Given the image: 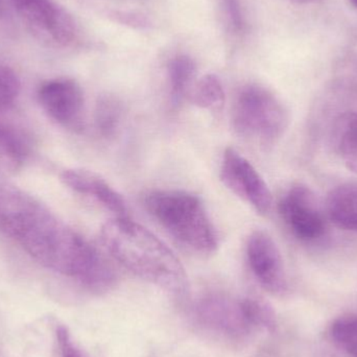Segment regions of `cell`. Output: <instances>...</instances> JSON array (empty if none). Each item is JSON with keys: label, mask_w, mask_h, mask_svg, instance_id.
Listing matches in <instances>:
<instances>
[{"label": "cell", "mask_w": 357, "mask_h": 357, "mask_svg": "<svg viewBox=\"0 0 357 357\" xmlns=\"http://www.w3.org/2000/svg\"><path fill=\"white\" fill-rule=\"evenodd\" d=\"M0 235L88 291L104 294L116 284V271L107 256L39 199L10 185L0 184Z\"/></svg>", "instance_id": "1"}, {"label": "cell", "mask_w": 357, "mask_h": 357, "mask_svg": "<svg viewBox=\"0 0 357 357\" xmlns=\"http://www.w3.org/2000/svg\"><path fill=\"white\" fill-rule=\"evenodd\" d=\"M100 241L111 258L136 276L174 295L188 291L186 272L175 253L129 216L105 222Z\"/></svg>", "instance_id": "2"}, {"label": "cell", "mask_w": 357, "mask_h": 357, "mask_svg": "<svg viewBox=\"0 0 357 357\" xmlns=\"http://www.w3.org/2000/svg\"><path fill=\"white\" fill-rule=\"evenodd\" d=\"M148 213L183 247L201 255L218 248V235L201 197L180 189H154L142 197Z\"/></svg>", "instance_id": "3"}, {"label": "cell", "mask_w": 357, "mask_h": 357, "mask_svg": "<svg viewBox=\"0 0 357 357\" xmlns=\"http://www.w3.org/2000/svg\"><path fill=\"white\" fill-rule=\"evenodd\" d=\"M289 121V112L283 102L264 86H245L235 98L233 129L245 139L260 146H272L282 137Z\"/></svg>", "instance_id": "4"}, {"label": "cell", "mask_w": 357, "mask_h": 357, "mask_svg": "<svg viewBox=\"0 0 357 357\" xmlns=\"http://www.w3.org/2000/svg\"><path fill=\"white\" fill-rule=\"evenodd\" d=\"M13 16L43 41L68 47L79 39L77 22L56 0H10Z\"/></svg>", "instance_id": "5"}, {"label": "cell", "mask_w": 357, "mask_h": 357, "mask_svg": "<svg viewBox=\"0 0 357 357\" xmlns=\"http://www.w3.org/2000/svg\"><path fill=\"white\" fill-rule=\"evenodd\" d=\"M193 317L202 329L227 342L245 341L254 331L245 320L241 300L224 294L211 293L199 298Z\"/></svg>", "instance_id": "6"}, {"label": "cell", "mask_w": 357, "mask_h": 357, "mask_svg": "<svg viewBox=\"0 0 357 357\" xmlns=\"http://www.w3.org/2000/svg\"><path fill=\"white\" fill-rule=\"evenodd\" d=\"M38 102L54 123L73 132L85 128V96L81 85L70 77H56L40 85Z\"/></svg>", "instance_id": "7"}, {"label": "cell", "mask_w": 357, "mask_h": 357, "mask_svg": "<svg viewBox=\"0 0 357 357\" xmlns=\"http://www.w3.org/2000/svg\"><path fill=\"white\" fill-rule=\"evenodd\" d=\"M278 209L283 222L299 241L312 243L326 234L324 214L316 195L306 185H293L281 197Z\"/></svg>", "instance_id": "8"}, {"label": "cell", "mask_w": 357, "mask_h": 357, "mask_svg": "<svg viewBox=\"0 0 357 357\" xmlns=\"http://www.w3.org/2000/svg\"><path fill=\"white\" fill-rule=\"evenodd\" d=\"M220 177L229 190L252 206L258 213L264 215L272 209V193L266 181L235 149L225 151Z\"/></svg>", "instance_id": "9"}, {"label": "cell", "mask_w": 357, "mask_h": 357, "mask_svg": "<svg viewBox=\"0 0 357 357\" xmlns=\"http://www.w3.org/2000/svg\"><path fill=\"white\" fill-rule=\"evenodd\" d=\"M248 264L256 280L268 293L283 296L289 291L284 261L278 245L264 231H254L245 247Z\"/></svg>", "instance_id": "10"}, {"label": "cell", "mask_w": 357, "mask_h": 357, "mask_svg": "<svg viewBox=\"0 0 357 357\" xmlns=\"http://www.w3.org/2000/svg\"><path fill=\"white\" fill-rule=\"evenodd\" d=\"M61 180L69 189L96 202L115 218H127L125 199L98 174L87 169H66L61 174Z\"/></svg>", "instance_id": "11"}, {"label": "cell", "mask_w": 357, "mask_h": 357, "mask_svg": "<svg viewBox=\"0 0 357 357\" xmlns=\"http://www.w3.org/2000/svg\"><path fill=\"white\" fill-rule=\"evenodd\" d=\"M327 213L335 226L357 232V183L340 185L329 192Z\"/></svg>", "instance_id": "12"}, {"label": "cell", "mask_w": 357, "mask_h": 357, "mask_svg": "<svg viewBox=\"0 0 357 357\" xmlns=\"http://www.w3.org/2000/svg\"><path fill=\"white\" fill-rule=\"evenodd\" d=\"M29 155V146L20 132L0 123V175L21 169Z\"/></svg>", "instance_id": "13"}, {"label": "cell", "mask_w": 357, "mask_h": 357, "mask_svg": "<svg viewBox=\"0 0 357 357\" xmlns=\"http://www.w3.org/2000/svg\"><path fill=\"white\" fill-rule=\"evenodd\" d=\"M197 64L191 56L178 54L167 65L169 96L174 106L178 107L190 96L197 82Z\"/></svg>", "instance_id": "14"}, {"label": "cell", "mask_w": 357, "mask_h": 357, "mask_svg": "<svg viewBox=\"0 0 357 357\" xmlns=\"http://www.w3.org/2000/svg\"><path fill=\"white\" fill-rule=\"evenodd\" d=\"M333 140L345 167L357 174V112L345 113L337 119Z\"/></svg>", "instance_id": "15"}, {"label": "cell", "mask_w": 357, "mask_h": 357, "mask_svg": "<svg viewBox=\"0 0 357 357\" xmlns=\"http://www.w3.org/2000/svg\"><path fill=\"white\" fill-rule=\"evenodd\" d=\"M189 100L199 108L210 112H220L226 102V94L220 77L209 73L197 79L191 90Z\"/></svg>", "instance_id": "16"}, {"label": "cell", "mask_w": 357, "mask_h": 357, "mask_svg": "<svg viewBox=\"0 0 357 357\" xmlns=\"http://www.w3.org/2000/svg\"><path fill=\"white\" fill-rule=\"evenodd\" d=\"M123 116V104L116 96H102L98 98L94 110V123L100 136L114 137L121 127Z\"/></svg>", "instance_id": "17"}, {"label": "cell", "mask_w": 357, "mask_h": 357, "mask_svg": "<svg viewBox=\"0 0 357 357\" xmlns=\"http://www.w3.org/2000/svg\"><path fill=\"white\" fill-rule=\"evenodd\" d=\"M241 303L245 320L254 331L261 329L273 333L276 331V314L268 303L253 297L243 298Z\"/></svg>", "instance_id": "18"}, {"label": "cell", "mask_w": 357, "mask_h": 357, "mask_svg": "<svg viewBox=\"0 0 357 357\" xmlns=\"http://www.w3.org/2000/svg\"><path fill=\"white\" fill-rule=\"evenodd\" d=\"M329 335L333 343L351 357H357V316L340 317L331 323Z\"/></svg>", "instance_id": "19"}, {"label": "cell", "mask_w": 357, "mask_h": 357, "mask_svg": "<svg viewBox=\"0 0 357 357\" xmlns=\"http://www.w3.org/2000/svg\"><path fill=\"white\" fill-rule=\"evenodd\" d=\"M21 84L12 67L0 61V111L12 108L20 93Z\"/></svg>", "instance_id": "20"}, {"label": "cell", "mask_w": 357, "mask_h": 357, "mask_svg": "<svg viewBox=\"0 0 357 357\" xmlns=\"http://www.w3.org/2000/svg\"><path fill=\"white\" fill-rule=\"evenodd\" d=\"M222 20L229 33L243 35L245 31V15L241 0H218Z\"/></svg>", "instance_id": "21"}, {"label": "cell", "mask_w": 357, "mask_h": 357, "mask_svg": "<svg viewBox=\"0 0 357 357\" xmlns=\"http://www.w3.org/2000/svg\"><path fill=\"white\" fill-rule=\"evenodd\" d=\"M56 340H58L59 349L61 357H89L85 350L82 349L71 337L66 326H60L56 328Z\"/></svg>", "instance_id": "22"}, {"label": "cell", "mask_w": 357, "mask_h": 357, "mask_svg": "<svg viewBox=\"0 0 357 357\" xmlns=\"http://www.w3.org/2000/svg\"><path fill=\"white\" fill-rule=\"evenodd\" d=\"M13 13L10 8V0H0V23L6 22L12 18Z\"/></svg>", "instance_id": "23"}, {"label": "cell", "mask_w": 357, "mask_h": 357, "mask_svg": "<svg viewBox=\"0 0 357 357\" xmlns=\"http://www.w3.org/2000/svg\"><path fill=\"white\" fill-rule=\"evenodd\" d=\"M291 1L297 2V3H310V2L314 1V0H291Z\"/></svg>", "instance_id": "24"}, {"label": "cell", "mask_w": 357, "mask_h": 357, "mask_svg": "<svg viewBox=\"0 0 357 357\" xmlns=\"http://www.w3.org/2000/svg\"><path fill=\"white\" fill-rule=\"evenodd\" d=\"M350 3H351V6H354V8H357V0H349Z\"/></svg>", "instance_id": "25"}]
</instances>
